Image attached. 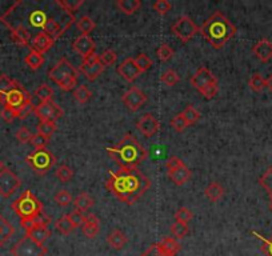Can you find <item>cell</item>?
I'll list each match as a JSON object with an SVG mask.
<instances>
[{"mask_svg":"<svg viewBox=\"0 0 272 256\" xmlns=\"http://www.w3.org/2000/svg\"><path fill=\"white\" fill-rule=\"evenodd\" d=\"M151 179L138 168L110 170L108 179L106 180V188L127 206L135 204L151 188Z\"/></svg>","mask_w":272,"mask_h":256,"instance_id":"obj_1","label":"cell"},{"mask_svg":"<svg viewBox=\"0 0 272 256\" xmlns=\"http://www.w3.org/2000/svg\"><path fill=\"white\" fill-rule=\"evenodd\" d=\"M106 151L120 168H138L149 156L147 149L131 134L124 135L120 142L112 147H107Z\"/></svg>","mask_w":272,"mask_h":256,"instance_id":"obj_2","label":"cell"},{"mask_svg":"<svg viewBox=\"0 0 272 256\" xmlns=\"http://www.w3.org/2000/svg\"><path fill=\"white\" fill-rule=\"evenodd\" d=\"M199 32L215 49H220L228 40L234 38L236 27L226 15L217 11L204 21Z\"/></svg>","mask_w":272,"mask_h":256,"instance_id":"obj_3","label":"cell"},{"mask_svg":"<svg viewBox=\"0 0 272 256\" xmlns=\"http://www.w3.org/2000/svg\"><path fill=\"white\" fill-rule=\"evenodd\" d=\"M15 214L20 219V224L24 229H28L34 222L43 215V204L31 191H24L16 200L11 204Z\"/></svg>","mask_w":272,"mask_h":256,"instance_id":"obj_4","label":"cell"},{"mask_svg":"<svg viewBox=\"0 0 272 256\" xmlns=\"http://www.w3.org/2000/svg\"><path fill=\"white\" fill-rule=\"evenodd\" d=\"M48 78L58 84L60 90L71 91L78 83L79 71L68 62L67 58H62L54 68L50 69Z\"/></svg>","mask_w":272,"mask_h":256,"instance_id":"obj_5","label":"cell"},{"mask_svg":"<svg viewBox=\"0 0 272 256\" xmlns=\"http://www.w3.org/2000/svg\"><path fill=\"white\" fill-rule=\"evenodd\" d=\"M32 101L31 94L24 88V86H21L19 82L15 80L14 86L11 87L10 90L0 97V103L3 104V107H10L19 114L21 108L26 107L27 104Z\"/></svg>","mask_w":272,"mask_h":256,"instance_id":"obj_6","label":"cell"},{"mask_svg":"<svg viewBox=\"0 0 272 256\" xmlns=\"http://www.w3.org/2000/svg\"><path fill=\"white\" fill-rule=\"evenodd\" d=\"M26 162L35 171L36 175L44 176L45 173L56 164V158L48 149H35L34 152H31L26 158Z\"/></svg>","mask_w":272,"mask_h":256,"instance_id":"obj_7","label":"cell"},{"mask_svg":"<svg viewBox=\"0 0 272 256\" xmlns=\"http://www.w3.org/2000/svg\"><path fill=\"white\" fill-rule=\"evenodd\" d=\"M48 249L44 244H39L30 236L24 235L11 248L12 256H45Z\"/></svg>","mask_w":272,"mask_h":256,"instance_id":"obj_8","label":"cell"},{"mask_svg":"<svg viewBox=\"0 0 272 256\" xmlns=\"http://www.w3.org/2000/svg\"><path fill=\"white\" fill-rule=\"evenodd\" d=\"M171 31L182 43H188L200 31L190 16H182L171 27Z\"/></svg>","mask_w":272,"mask_h":256,"instance_id":"obj_9","label":"cell"},{"mask_svg":"<svg viewBox=\"0 0 272 256\" xmlns=\"http://www.w3.org/2000/svg\"><path fill=\"white\" fill-rule=\"evenodd\" d=\"M50 218L41 215L40 218H38L34 222V224L28 229H26V235L30 236L32 240H35L39 244H44L45 240L51 236V229L48 228Z\"/></svg>","mask_w":272,"mask_h":256,"instance_id":"obj_10","label":"cell"},{"mask_svg":"<svg viewBox=\"0 0 272 256\" xmlns=\"http://www.w3.org/2000/svg\"><path fill=\"white\" fill-rule=\"evenodd\" d=\"M79 71L87 79L90 80V82H93V80H96L97 78L103 73L104 66L103 63L100 62L99 55L92 54V55H90L88 58H86V59H83Z\"/></svg>","mask_w":272,"mask_h":256,"instance_id":"obj_11","label":"cell"},{"mask_svg":"<svg viewBox=\"0 0 272 256\" xmlns=\"http://www.w3.org/2000/svg\"><path fill=\"white\" fill-rule=\"evenodd\" d=\"M35 115L40 121H55L59 120L64 115L62 107H59L55 101H47V103H39L34 110Z\"/></svg>","mask_w":272,"mask_h":256,"instance_id":"obj_12","label":"cell"},{"mask_svg":"<svg viewBox=\"0 0 272 256\" xmlns=\"http://www.w3.org/2000/svg\"><path fill=\"white\" fill-rule=\"evenodd\" d=\"M20 184L21 180L7 167L0 172V195L3 197H10L11 195H14L17 188L20 187Z\"/></svg>","mask_w":272,"mask_h":256,"instance_id":"obj_13","label":"cell"},{"mask_svg":"<svg viewBox=\"0 0 272 256\" xmlns=\"http://www.w3.org/2000/svg\"><path fill=\"white\" fill-rule=\"evenodd\" d=\"M121 101L126 107L132 112H136L143 104L147 101V95L138 88V87H131L130 90L123 95Z\"/></svg>","mask_w":272,"mask_h":256,"instance_id":"obj_14","label":"cell"},{"mask_svg":"<svg viewBox=\"0 0 272 256\" xmlns=\"http://www.w3.org/2000/svg\"><path fill=\"white\" fill-rule=\"evenodd\" d=\"M217 78L215 76L212 71L207 67H200L196 69V72L191 76V84L193 88H196L197 91H202L206 87L211 86V84H216Z\"/></svg>","mask_w":272,"mask_h":256,"instance_id":"obj_15","label":"cell"},{"mask_svg":"<svg viewBox=\"0 0 272 256\" xmlns=\"http://www.w3.org/2000/svg\"><path fill=\"white\" fill-rule=\"evenodd\" d=\"M136 128L145 138H152L160 130V123L152 114H144L136 123Z\"/></svg>","mask_w":272,"mask_h":256,"instance_id":"obj_16","label":"cell"},{"mask_svg":"<svg viewBox=\"0 0 272 256\" xmlns=\"http://www.w3.org/2000/svg\"><path fill=\"white\" fill-rule=\"evenodd\" d=\"M117 73H119L126 82H128V83H132L134 80H136L141 75L140 69L138 68L136 63H135V59H132V58H127V59H124L123 62L119 64V67H117Z\"/></svg>","mask_w":272,"mask_h":256,"instance_id":"obj_17","label":"cell"},{"mask_svg":"<svg viewBox=\"0 0 272 256\" xmlns=\"http://www.w3.org/2000/svg\"><path fill=\"white\" fill-rule=\"evenodd\" d=\"M72 49L76 54H79L83 59H86L90 55L95 54V43L90 35H80L79 38H76L75 42L72 43Z\"/></svg>","mask_w":272,"mask_h":256,"instance_id":"obj_18","label":"cell"},{"mask_svg":"<svg viewBox=\"0 0 272 256\" xmlns=\"http://www.w3.org/2000/svg\"><path fill=\"white\" fill-rule=\"evenodd\" d=\"M252 54H254L260 62H269V60L272 59V42H269L267 39L259 40V42L252 47Z\"/></svg>","mask_w":272,"mask_h":256,"instance_id":"obj_19","label":"cell"},{"mask_svg":"<svg viewBox=\"0 0 272 256\" xmlns=\"http://www.w3.org/2000/svg\"><path fill=\"white\" fill-rule=\"evenodd\" d=\"M11 31V38L14 40L15 44L27 47L31 42V31H28L27 28L23 25H15V27L8 28Z\"/></svg>","mask_w":272,"mask_h":256,"instance_id":"obj_20","label":"cell"},{"mask_svg":"<svg viewBox=\"0 0 272 256\" xmlns=\"http://www.w3.org/2000/svg\"><path fill=\"white\" fill-rule=\"evenodd\" d=\"M54 45V40L50 38L45 32H38L31 42V49L39 52V54H45Z\"/></svg>","mask_w":272,"mask_h":256,"instance_id":"obj_21","label":"cell"},{"mask_svg":"<svg viewBox=\"0 0 272 256\" xmlns=\"http://www.w3.org/2000/svg\"><path fill=\"white\" fill-rule=\"evenodd\" d=\"M82 231L88 239L96 238L97 234L100 232V222L96 215L93 214L87 215L86 222H84V224L82 225Z\"/></svg>","mask_w":272,"mask_h":256,"instance_id":"obj_22","label":"cell"},{"mask_svg":"<svg viewBox=\"0 0 272 256\" xmlns=\"http://www.w3.org/2000/svg\"><path fill=\"white\" fill-rule=\"evenodd\" d=\"M167 173H168L169 179L172 180L176 186H184L191 177V171L190 168L186 166V163H184L183 166L175 168V170L167 171Z\"/></svg>","mask_w":272,"mask_h":256,"instance_id":"obj_23","label":"cell"},{"mask_svg":"<svg viewBox=\"0 0 272 256\" xmlns=\"http://www.w3.org/2000/svg\"><path fill=\"white\" fill-rule=\"evenodd\" d=\"M156 244H158L159 249L167 256H175L176 253L179 252L180 248H182L179 242L175 238H172V236H165L164 239H162L160 242L156 243Z\"/></svg>","mask_w":272,"mask_h":256,"instance_id":"obj_24","label":"cell"},{"mask_svg":"<svg viewBox=\"0 0 272 256\" xmlns=\"http://www.w3.org/2000/svg\"><path fill=\"white\" fill-rule=\"evenodd\" d=\"M127 242V236H126V234L121 229H114V231H111L107 235L108 246L112 249H115V251H120L121 248H124Z\"/></svg>","mask_w":272,"mask_h":256,"instance_id":"obj_25","label":"cell"},{"mask_svg":"<svg viewBox=\"0 0 272 256\" xmlns=\"http://www.w3.org/2000/svg\"><path fill=\"white\" fill-rule=\"evenodd\" d=\"M15 228L12 227L7 219L4 218L3 215L0 214V248L11 239V236L14 235Z\"/></svg>","mask_w":272,"mask_h":256,"instance_id":"obj_26","label":"cell"},{"mask_svg":"<svg viewBox=\"0 0 272 256\" xmlns=\"http://www.w3.org/2000/svg\"><path fill=\"white\" fill-rule=\"evenodd\" d=\"M116 7L119 8L120 12L124 15H134L135 12H138L141 7L140 0H117Z\"/></svg>","mask_w":272,"mask_h":256,"instance_id":"obj_27","label":"cell"},{"mask_svg":"<svg viewBox=\"0 0 272 256\" xmlns=\"http://www.w3.org/2000/svg\"><path fill=\"white\" fill-rule=\"evenodd\" d=\"M204 195L207 199L211 201H219L224 195V188L217 182H212L206 187L204 190Z\"/></svg>","mask_w":272,"mask_h":256,"instance_id":"obj_28","label":"cell"},{"mask_svg":"<svg viewBox=\"0 0 272 256\" xmlns=\"http://www.w3.org/2000/svg\"><path fill=\"white\" fill-rule=\"evenodd\" d=\"M24 63L27 64L28 68H31L32 71H36V69H39L44 64V56L39 54V52L31 49L30 54L24 58Z\"/></svg>","mask_w":272,"mask_h":256,"instance_id":"obj_29","label":"cell"},{"mask_svg":"<svg viewBox=\"0 0 272 256\" xmlns=\"http://www.w3.org/2000/svg\"><path fill=\"white\" fill-rule=\"evenodd\" d=\"M93 203H95V201H93V199L91 197V195L87 194V192H83V194H80L79 196L76 197L75 201H73V206H75L78 211L86 212L92 207Z\"/></svg>","mask_w":272,"mask_h":256,"instance_id":"obj_30","label":"cell"},{"mask_svg":"<svg viewBox=\"0 0 272 256\" xmlns=\"http://www.w3.org/2000/svg\"><path fill=\"white\" fill-rule=\"evenodd\" d=\"M55 3L63 11H66L67 14L73 15V12L79 10L83 4H84V0H56Z\"/></svg>","mask_w":272,"mask_h":256,"instance_id":"obj_31","label":"cell"},{"mask_svg":"<svg viewBox=\"0 0 272 256\" xmlns=\"http://www.w3.org/2000/svg\"><path fill=\"white\" fill-rule=\"evenodd\" d=\"M76 27L82 32V35H90L96 27V23L90 16H82L76 21Z\"/></svg>","mask_w":272,"mask_h":256,"instance_id":"obj_32","label":"cell"},{"mask_svg":"<svg viewBox=\"0 0 272 256\" xmlns=\"http://www.w3.org/2000/svg\"><path fill=\"white\" fill-rule=\"evenodd\" d=\"M55 227H56V229H58V231L64 236L69 235V234L75 229L72 222H71V219L68 218V215H64V216H62L59 220H56Z\"/></svg>","mask_w":272,"mask_h":256,"instance_id":"obj_33","label":"cell"},{"mask_svg":"<svg viewBox=\"0 0 272 256\" xmlns=\"http://www.w3.org/2000/svg\"><path fill=\"white\" fill-rule=\"evenodd\" d=\"M34 95L40 100V103H47V101L52 100L54 90H52L50 86H47V84H41V86H39L38 88L35 90Z\"/></svg>","mask_w":272,"mask_h":256,"instance_id":"obj_34","label":"cell"},{"mask_svg":"<svg viewBox=\"0 0 272 256\" xmlns=\"http://www.w3.org/2000/svg\"><path fill=\"white\" fill-rule=\"evenodd\" d=\"M190 232V227L186 223H179L175 222L172 225H171V234H172V238H175L178 242L182 239H184Z\"/></svg>","mask_w":272,"mask_h":256,"instance_id":"obj_35","label":"cell"},{"mask_svg":"<svg viewBox=\"0 0 272 256\" xmlns=\"http://www.w3.org/2000/svg\"><path fill=\"white\" fill-rule=\"evenodd\" d=\"M91 96H92V92H91L90 88L87 86H79L73 91V97L80 104H86L87 101L90 100Z\"/></svg>","mask_w":272,"mask_h":256,"instance_id":"obj_36","label":"cell"},{"mask_svg":"<svg viewBox=\"0 0 272 256\" xmlns=\"http://www.w3.org/2000/svg\"><path fill=\"white\" fill-rule=\"evenodd\" d=\"M56 130L58 127H56L55 121H40L38 124V134L48 139L55 134Z\"/></svg>","mask_w":272,"mask_h":256,"instance_id":"obj_37","label":"cell"},{"mask_svg":"<svg viewBox=\"0 0 272 256\" xmlns=\"http://www.w3.org/2000/svg\"><path fill=\"white\" fill-rule=\"evenodd\" d=\"M182 115L184 116V119H186V121L188 123V125L195 124V123L200 119V112L197 111L196 108L193 107L192 104L187 106L186 110L182 112Z\"/></svg>","mask_w":272,"mask_h":256,"instance_id":"obj_38","label":"cell"},{"mask_svg":"<svg viewBox=\"0 0 272 256\" xmlns=\"http://www.w3.org/2000/svg\"><path fill=\"white\" fill-rule=\"evenodd\" d=\"M248 84H250L252 91H255V92H262V91L265 88V79L262 76V73L256 72L252 75Z\"/></svg>","mask_w":272,"mask_h":256,"instance_id":"obj_39","label":"cell"},{"mask_svg":"<svg viewBox=\"0 0 272 256\" xmlns=\"http://www.w3.org/2000/svg\"><path fill=\"white\" fill-rule=\"evenodd\" d=\"M160 80H162V83H164L165 86L174 87L176 83H179L180 78L176 71H174V69H167V71L163 72L162 76H160Z\"/></svg>","mask_w":272,"mask_h":256,"instance_id":"obj_40","label":"cell"},{"mask_svg":"<svg viewBox=\"0 0 272 256\" xmlns=\"http://www.w3.org/2000/svg\"><path fill=\"white\" fill-rule=\"evenodd\" d=\"M135 63H136V66H138V68L140 69L141 73L147 72V71L152 67V64H154L151 58L145 55V54H139V55L136 56V59H135Z\"/></svg>","mask_w":272,"mask_h":256,"instance_id":"obj_41","label":"cell"},{"mask_svg":"<svg viewBox=\"0 0 272 256\" xmlns=\"http://www.w3.org/2000/svg\"><path fill=\"white\" fill-rule=\"evenodd\" d=\"M56 177H58L62 183H68L69 180L73 177V171L69 168L66 164H62V166L58 167L56 170Z\"/></svg>","mask_w":272,"mask_h":256,"instance_id":"obj_42","label":"cell"},{"mask_svg":"<svg viewBox=\"0 0 272 256\" xmlns=\"http://www.w3.org/2000/svg\"><path fill=\"white\" fill-rule=\"evenodd\" d=\"M55 203L60 207H68L72 203V196L67 190H60L55 195Z\"/></svg>","mask_w":272,"mask_h":256,"instance_id":"obj_43","label":"cell"},{"mask_svg":"<svg viewBox=\"0 0 272 256\" xmlns=\"http://www.w3.org/2000/svg\"><path fill=\"white\" fill-rule=\"evenodd\" d=\"M99 58H100V62L103 63L104 67L114 66L117 60V55L114 49H106V51L100 54Z\"/></svg>","mask_w":272,"mask_h":256,"instance_id":"obj_44","label":"cell"},{"mask_svg":"<svg viewBox=\"0 0 272 256\" xmlns=\"http://www.w3.org/2000/svg\"><path fill=\"white\" fill-rule=\"evenodd\" d=\"M156 55H158V58L162 60V62H168V60H171L174 58L175 51H174L168 44H162L156 49Z\"/></svg>","mask_w":272,"mask_h":256,"instance_id":"obj_45","label":"cell"},{"mask_svg":"<svg viewBox=\"0 0 272 256\" xmlns=\"http://www.w3.org/2000/svg\"><path fill=\"white\" fill-rule=\"evenodd\" d=\"M259 183H260V186H262L269 195H272V166L269 167L268 170L264 172V175L259 179Z\"/></svg>","mask_w":272,"mask_h":256,"instance_id":"obj_46","label":"cell"},{"mask_svg":"<svg viewBox=\"0 0 272 256\" xmlns=\"http://www.w3.org/2000/svg\"><path fill=\"white\" fill-rule=\"evenodd\" d=\"M152 8H154V11H155L156 14L159 15H165L168 14L169 11H171V8H172V4L169 3V2H167V0H156L155 3H154V6H152Z\"/></svg>","mask_w":272,"mask_h":256,"instance_id":"obj_47","label":"cell"},{"mask_svg":"<svg viewBox=\"0 0 272 256\" xmlns=\"http://www.w3.org/2000/svg\"><path fill=\"white\" fill-rule=\"evenodd\" d=\"M193 218V214L191 210H188L187 207H182L179 208L178 211H176L175 214V219H176V222H179V223H188L191 220V219Z\"/></svg>","mask_w":272,"mask_h":256,"instance_id":"obj_48","label":"cell"},{"mask_svg":"<svg viewBox=\"0 0 272 256\" xmlns=\"http://www.w3.org/2000/svg\"><path fill=\"white\" fill-rule=\"evenodd\" d=\"M171 127L175 130V132H179L180 134V132H183L188 127V123L186 121L184 116H183L182 114H179L172 118V120H171Z\"/></svg>","mask_w":272,"mask_h":256,"instance_id":"obj_49","label":"cell"},{"mask_svg":"<svg viewBox=\"0 0 272 256\" xmlns=\"http://www.w3.org/2000/svg\"><path fill=\"white\" fill-rule=\"evenodd\" d=\"M67 215H68V218L71 219V222H72L75 228L82 227V225L84 224V222H86V215H84V212H80L78 211V210H73L72 212H69V214Z\"/></svg>","mask_w":272,"mask_h":256,"instance_id":"obj_50","label":"cell"},{"mask_svg":"<svg viewBox=\"0 0 272 256\" xmlns=\"http://www.w3.org/2000/svg\"><path fill=\"white\" fill-rule=\"evenodd\" d=\"M48 142H50V139L40 135V134H35V135H32L31 144L34 145L36 149H44L45 147H47V144H48Z\"/></svg>","mask_w":272,"mask_h":256,"instance_id":"obj_51","label":"cell"},{"mask_svg":"<svg viewBox=\"0 0 272 256\" xmlns=\"http://www.w3.org/2000/svg\"><path fill=\"white\" fill-rule=\"evenodd\" d=\"M15 80L11 79V78H8L7 75H0V97L3 96L6 92H7L8 90H10L11 87L14 86Z\"/></svg>","mask_w":272,"mask_h":256,"instance_id":"obj_52","label":"cell"},{"mask_svg":"<svg viewBox=\"0 0 272 256\" xmlns=\"http://www.w3.org/2000/svg\"><path fill=\"white\" fill-rule=\"evenodd\" d=\"M16 139H17V142L23 143V144H26V143H30L31 142V139H32L31 131H30L27 127H20L16 132Z\"/></svg>","mask_w":272,"mask_h":256,"instance_id":"obj_53","label":"cell"},{"mask_svg":"<svg viewBox=\"0 0 272 256\" xmlns=\"http://www.w3.org/2000/svg\"><path fill=\"white\" fill-rule=\"evenodd\" d=\"M0 116L3 118L6 123H12L15 119H17V112L10 107H3V110L0 112Z\"/></svg>","mask_w":272,"mask_h":256,"instance_id":"obj_54","label":"cell"},{"mask_svg":"<svg viewBox=\"0 0 272 256\" xmlns=\"http://www.w3.org/2000/svg\"><path fill=\"white\" fill-rule=\"evenodd\" d=\"M217 91H219V86H217L216 83V84H211V86L203 88V90L200 91V94L203 95L206 99H212V97L216 96Z\"/></svg>","mask_w":272,"mask_h":256,"instance_id":"obj_55","label":"cell"},{"mask_svg":"<svg viewBox=\"0 0 272 256\" xmlns=\"http://www.w3.org/2000/svg\"><path fill=\"white\" fill-rule=\"evenodd\" d=\"M183 164H184V162H183L180 158H178V156H171V158L165 162V168H167V171H171L178 168V167L183 166Z\"/></svg>","mask_w":272,"mask_h":256,"instance_id":"obj_56","label":"cell"},{"mask_svg":"<svg viewBox=\"0 0 272 256\" xmlns=\"http://www.w3.org/2000/svg\"><path fill=\"white\" fill-rule=\"evenodd\" d=\"M140 256H167V255H164V253H163L162 251L159 249L158 244H156V243H154V244H151V246L145 249L144 252L141 253Z\"/></svg>","mask_w":272,"mask_h":256,"instance_id":"obj_57","label":"cell"},{"mask_svg":"<svg viewBox=\"0 0 272 256\" xmlns=\"http://www.w3.org/2000/svg\"><path fill=\"white\" fill-rule=\"evenodd\" d=\"M255 235H258V234H255ZM258 238H260V236L258 235ZM263 242V246H262V251L263 253H264L265 256H272V236L271 238H268V239H264V238H260Z\"/></svg>","mask_w":272,"mask_h":256,"instance_id":"obj_58","label":"cell"},{"mask_svg":"<svg viewBox=\"0 0 272 256\" xmlns=\"http://www.w3.org/2000/svg\"><path fill=\"white\" fill-rule=\"evenodd\" d=\"M265 87L272 92V73L268 76V79H265Z\"/></svg>","mask_w":272,"mask_h":256,"instance_id":"obj_59","label":"cell"},{"mask_svg":"<svg viewBox=\"0 0 272 256\" xmlns=\"http://www.w3.org/2000/svg\"><path fill=\"white\" fill-rule=\"evenodd\" d=\"M4 168H6V166H4V163H3V160L0 159V172H2V171L4 170Z\"/></svg>","mask_w":272,"mask_h":256,"instance_id":"obj_60","label":"cell"},{"mask_svg":"<svg viewBox=\"0 0 272 256\" xmlns=\"http://www.w3.org/2000/svg\"><path fill=\"white\" fill-rule=\"evenodd\" d=\"M269 199H271V201H269V210L272 211V195H269Z\"/></svg>","mask_w":272,"mask_h":256,"instance_id":"obj_61","label":"cell"}]
</instances>
